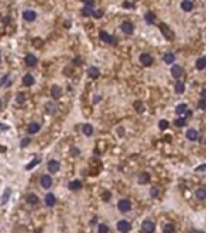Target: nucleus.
Returning a JSON list of instances; mask_svg holds the SVG:
<instances>
[{"label":"nucleus","mask_w":206,"mask_h":233,"mask_svg":"<svg viewBox=\"0 0 206 233\" xmlns=\"http://www.w3.org/2000/svg\"><path fill=\"white\" fill-rule=\"evenodd\" d=\"M159 28H160L161 33L164 34V36H165L166 39H169V40H172V39H174V32H172L165 23H160V24H159Z\"/></svg>","instance_id":"obj_1"},{"label":"nucleus","mask_w":206,"mask_h":233,"mask_svg":"<svg viewBox=\"0 0 206 233\" xmlns=\"http://www.w3.org/2000/svg\"><path fill=\"white\" fill-rule=\"evenodd\" d=\"M117 228L121 233H127L131 230V225L126 220H120L117 225Z\"/></svg>","instance_id":"obj_2"},{"label":"nucleus","mask_w":206,"mask_h":233,"mask_svg":"<svg viewBox=\"0 0 206 233\" xmlns=\"http://www.w3.org/2000/svg\"><path fill=\"white\" fill-rule=\"evenodd\" d=\"M142 230H143L144 233H153L154 230H155V225L151 220H146V221L142 223Z\"/></svg>","instance_id":"obj_3"},{"label":"nucleus","mask_w":206,"mask_h":233,"mask_svg":"<svg viewBox=\"0 0 206 233\" xmlns=\"http://www.w3.org/2000/svg\"><path fill=\"white\" fill-rule=\"evenodd\" d=\"M40 185L45 189L50 188L52 186V178H51V176L50 175H43L41 178H40Z\"/></svg>","instance_id":"obj_4"},{"label":"nucleus","mask_w":206,"mask_h":233,"mask_svg":"<svg viewBox=\"0 0 206 233\" xmlns=\"http://www.w3.org/2000/svg\"><path fill=\"white\" fill-rule=\"evenodd\" d=\"M118 208L121 212H127L131 209V203L127 199H121L118 203Z\"/></svg>","instance_id":"obj_5"},{"label":"nucleus","mask_w":206,"mask_h":233,"mask_svg":"<svg viewBox=\"0 0 206 233\" xmlns=\"http://www.w3.org/2000/svg\"><path fill=\"white\" fill-rule=\"evenodd\" d=\"M23 20L27 21V22H33L35 18H36V13L33 11V10H26L23 12Z\"/></svg>","instance_id":"obj_6"},{"label":"nucleus","mask_w":206,"mask_h":233,"mask_svg":"<svg viewBox=\"0 0 206 233\" xmlns=\"http://www.w3.org/2000/svg\"><path fill=\"white\" fill-rule=\"evenodd\" d=\"M60 163L57 162V160H50L49 163H47V169H49V171L51 172V174H56L58 170H60Z\"/></svg>","instance_id":"obj_7"},{"label":"nucleus","mask_w":206,"mask_h":233,"mask_svg":"<svg viewBox=\"0 0 206 233\" xmlns=\"http://www.w3.org/2000/svg\"><path fill=\"white\" fill-rule=\"evenodd\" d=\"M24 61H26V65H27V66H29V67L35 66V65L38 63V58L33 55V54H28V55L26 56Z\"/></svg>","instance_id":"obj_8"},{"label":"nucleus","mask_w":206,"mask_h":233,"mask_svg":"<svg viewBox=\"0 0 206 233\" xmlns=\"http://www.w3.org/2000/svg\"><path fill=\"white\" fill-rule=\"evenodd\" d=\"M140 60H141V62L144 66H151L153 63V58L149 54H142V55L140 56Z\"/></svg>","instance_id":"obj_9"},{"label":"nucleus","mask_w":206,"mask_h":233,"mask_svg":"<svg viewBox=\"0 0 206 233\" xmlns=\"http://www.w3.org/2000/svg\"><path fill=\"white\" fill-rule=\"evenodd\" d=\"M44 201H45L46 206L51 208V206H54L55 203H56V198H55V196L52 194V193H49V194H46V196H45V199H44Z\"/></svg>","instance_id":"obj_10"},{"label":"nucleus","mask_w":206,"mask_h":233,"mask_svg":"<svg viewBox=\"0 0 206 233\" xmlns=\"http://www.w3.org/2000/svg\"><path fill=\"white\" fill-rule=\"evenodd\" d=\"M182 73H183V68L181 66H178V65H175V66H172V68H171V74L174 75L175 78H178L182 75Z\"/></svg>","instance_id":"obj_11"},{"label":"nucleus","mask_w":206,"mask_h":233,"mask_svg":"<svg viewBox=\"0 0 206 233\" xmlns=\"http://www.w3.org/2000/svg\"><path fill=\"white\" fill-rule=\"evenodd\" d=\"M121 29L122 32L126 34H132L133 33V26L131 22H124L121 24Z\"/></svg>","instance_id":"obj_12"},{"label":"nucleus","mask_w":206,"mask_h":233,"mask_svg":"<svg viewBox=\"0 0 206 233\" xmlns=\"http://www.w3.org/2000/svg\"><path fill=\"white\" fill-rule=\"evenodd\" d=\"M99 36H101L102 41H104V43L112 44V43L114 41V38H113V36H112L110 34L107 33V32H101V33H99Z\"/></svg>","instance_id":"obj_13"},{"label":"nucleus","mask_w":206,"mask_h":233,"mask_svg":"<svg viewBox=\"0 0 206 233\" xmlns=\"http://www.w3.org/2000/svg\"><path fill=\"white\" fill-rule=\"evenodd\" d=\"M87 75L90 78H92V79L98 78L99 77V70H98V68H96V67H90V68L87 69Z\"/></svg>","instance_id":"obj_14"},{"label":"nucleus","mask_w":206,"mask_h":233,"mask_svg":"<svg viewBox=\"0 0 206 233\" xmlns=\"http://www.w3.org/2000/svg\"><path fill=\"white\" fill-rule=\"evenodd\" d=\"M51 95H52L54 99H60L61 95H62V89L58 85H54L52 89H51Z\"/></svg>","instance_id":"obj_15"},{"label":"nucleus","mask_w":206,"mask_h":233,"mask_svg":"<svg viewBox=\"0 0 206 233\" xmlns=\"http://www.w3.org/2000/svg\"><path fill=\"white\" fill-rule=\"evenodd\" d=\"M22 81H23V84L26 86H32L33 84H34V77H33L32 74H26L23 77V79H22Z\"/></svg>","instance_id":"obj_16"},{"label":"nucleus","mask_w":206,"mask_h":233,"mask_svg":"<svg viewBox=\"0 0 206 233\" xmlns=\"http://www.w3.org/2000/svg\"><path fill=\"white\" fill-rule=\"evenodd\" d=\"M187 138L189 141H196L198 140V131L194 130V129H189L187 131Z\"/></svg>","instance_id":"obj_17"},{"label":"nucleus","mask_w":206,"mask_h":233,"mask_svg":"<svg viewBox=\"0 0 206 233\" xmlns=\"http://www.w3.org/2000/svg\"><path fill=\"white\" fill-rule=\"evenodd\" d=\"M40 130V124L38 123H31L28 125V133H36Z\"/></svg>","instance_id":"obj_18"},{"label":"nucleus","mask_w":206,"mask_h":233,"mask_svg":"<svg viewBox=\"0 0 206 233\" xmlns=\"http://www.w3.org/2000/svg\"><path fill=\"white\" fill-rule=\"evenodd\" d=\"M193 2L192 1H189V0H184V1H182V4H181V7L184 10V11L189 12L193 10Z\"/></svg>","instance_id":"obj_19"},{"label":"nucleus","mask_w":206,"mask_h":233,"mask_svg":"<svg viewBox=\"0 0 206 233\" xmlns=\"http://www.w3.org/2000/svg\"><path fill=\"white\" fill-rule=\"evenodd\" d=\"M68 188L72 189V191H76V189L81 188V182L79 180H74V181L68 183Z\"/></svg>","instance_id":"obj_20"},{"label":"nucleus","mask_w":206,"mask_h":233,"mask_svg":"<svg viewBox=\"0 0 206 233\" xmlns=\"http://www.w3.org/2000/svg\"><path fill=\"white\" fill-rule=\"evenodd\" d=\"M195 66L199 70L204 69V68L206 67V57H200V58H198V60H196Z\"/></svg>","instance_id":"obj_21"},{"label":"nucleus","mask_w":206,"mask_h":233,"mask_svg":"<svg viewBox=\"0 0 206 233\" xmlns=\"http://www.w3.org/2000/svg\"><path fill=\"white\" fill-rule=\"evenodd\" d=\"M154 20H155V15H154L153 12L148 11L144 15V21L148 23V24H153V23H154Z\"/></svg>","instance_id":"obj_22"},{"label":"nucleus","mask_w":206,"mask_h":233,"mask_svg":"<svg viewBox=\"0 0 206 233\" xmlns=\"http://www.w3.org/2000/svg\"><path fill=\"white\" fill-rule=\"evenodd\" d=\"M187 111H188V107H187V104H185V103H181V104H178V106L176 107V113H177L178 115L184 114Z\"/></svg>","instance_id":"obj_23"},{"label":"nucleus","mask_w":206,"mask_h":233,"mask_svg":"<svg viewBox=\"0 0 206 233\" xmlns=\"http://www.w3.org/2000/svg\"><path fill=\"white\" fill-rule=\"evenodd\" d=\"M27 201H28V204H31V205H35V204H38L39 198H38L35 194L31 193V194H28V197H27Z\"/></svg>","instance_id":"obj_24"},{"label":"nucleus","mask_w":206,"mask_h":233,"mask_svg":"<svg viewBox=\"0 0 206 233\" xmlns=\"http://www.w3.org/2000/svg\"><path fill=\"white\" fill-rule=\"evenodd\" d=\"M184 84L182 83V81H177L176 83V85H175V91L177 92V94H183L184 92Z\"/></svg>","instance_id":"obj_25"},{"label":"nucleus","mask_w":206,"mask_h":233,"mask_svg":"<svg viewBox=\"0 0 206 233\" xmlns=\"http://www.w3.org/2000/svg\"><path fill=\"white\" fill-rule=\"evenodd\" d=\"M195 197H196V198H198L199 200H204V199L206 198V191H205V189H203V188L196 189Z\"/></svg>","instance_id":"obj_26"},{"label":"nucleus","mask_w":206,"mask_h":233,"mask_svg":"<svg viewBox=\"0 0 206 233\" xmlns=\"http://www.w3.org/2000/svg\"><path fill=\"white\" fill-rule=\"evenodd\" d=\"M83 133H85L86 136H91L92 133H93V128H92L90 124H85V125L83 126Z\"/></svg>","instance_id":"obj_27"},{"label":"nucleus","mask_w":206,"mask_h":233,"mask_svg":"<svg viewBox=\"0 0 206 233\" xmlns=\"http://www.w3.org/2000/svg\"><path fill=\"white\" fill-rule=\"evenodd\" d=\"M45 111L47 112V113H50V114H52V113L56 112V106H55L54 103H51V102H47L45 104Z\"/></svg>","instance_id":"obj_28"},{"label":"nucleus","mask_w":206,"mask_h":233,"mask_svg":"<svg viewBox=\"0 0 206 233\" xmlns=\"http://www.w3.org/2000/svg\"><path fill=\"white\" fill-rule=\"evenodd\" d=\"M10 194H11V189L10 188L5 189L4 196H2V198H1V204H6V201H7L9 198H10Z\"/></svg>","instance_id":"obj_29"},{"label":"nucleus","mask_w":206,"mask_h":233,"mask_svg":"<svg viewBox=\"0 0 206 233\" xmlns=\"http://www.w3.org/2000/svg\"><path fill=\"white\" fill-rule=\"evenodd\" d=\"M40 160H41V159H40L39 157H36V158H34V159H33L32 162H31V163H29V164L27 165V167H26V169H27V170H31V169H33V167H35L36 164H39V163H40Z\"/></svg>","instance_id":"obj_30"},{"label":"nucleus","mask_w":206,"mask_h":233,"mask_svg":"<svg viewBox=\"0 0 206 233\" xmlns=\"http://www.w3.org/2000/svg\"><path fill=\"white\" fill-rule=\"evenodd\" d=\"M148 181H149V175H148V174H141V175L138 176V182H140L141 185L147 183Z\"/></svg>","instance_id":"obj_31"},{"label":"nucleus","mask_w":206,"mask_h":233,"mask_svg":"<svg viewBox=\"0 0 206 233\" xmlns=\"http://www.w3.org/2000/svg\"><path fill=\"white\" fill-rule=\"evenodd\" d=\"M164 61H165L166 63H172V62L175 61V55L174 54H171V52L166 54V55L164 56Z\"/></svg>","instance_id":"obj_32"},{"label":"nucleus","mask_w":206,"mask_h":233,"mask_svg":"<svg viewBox=\"0 0 206 233\" xmlns=\"http://www.w3.org/2000/svg\"><path fill=\"white\" fill-rule=\"evenodd\" d=\"M175 232V226L172 223H166L164 227V233H174Z\"/></svg>","instance_id":"obj_33"},{"label":"nucleus","mask_w":206,"mask_h":233,"mask_svg":"<svg viewBox=\"0 0 206 233\" xmlns=\"http://www.w3.org/2000/svg\"><path fill=\"white\" fill-rule=\"evenodd\" d=\"M16 102L20 103V104L24 103V102H26V95H24L23 92H20V94L16 96Z\"/></svg>","instance_id":"obj_34"},{"label":"nucleus","mask_w":206,"mask_h":233,"mask_svg":"<svg viewBox=\"0 0 206 233\" xmlns=\"http://www.w3.org/2000/svg\"><path fill=\"white\" fill-rule=\"evenodd\" d=\"M93 10H92V7H89V6H85L84 9H83V15L84 16H92L93 15Z\"/></svg>","instance_id":"obj_35"},{"label":"nucleus","mask_w":206,"mask_h":233,"mask_svg":"<svg viewBox=\"0 0 206 233\" xmlns=\"http://www.w3.org/2000/svg\"><path fill=\"white\" fill-rule=\"evenodd\" d=\"M175 125L178 126V128H183V126H185V119L184 118H178V119H176V120H175Z\"/></svg>","instance_id":"obj_36"},{"label":"nucleus","mask_w":206,"mask_h":233,"mask_svg":"<svg viewBox=\"0 0 206 233\" xmlns=\"http://www.w3.org/2000/svg\"><path fill=\"white\" fill-rule=\"evenodd\" d=\"M159 128H160V130H166V129L169 128V122L165 120V119L160 120V122H159Z\"/></svg>","instance_id":"obj_37"},{"label":"nucleus","mask_w":206,"mask_h":233,"mask_svg":"<svg viewBox=\"0 0 206 233\" xmlns=\"http://www.w3.org/2000/svg\"><path fill=\"white\" fill-rule=\"evenodd\" d=\"M98 233H108V227L104 223H101L98 227Z\"/></svg>","instance_id":"obj_38"},{"label":"nucleus","mask_w":206,"mask_h":233,"mask_svg":"<svg viewBox=\"0 0 206 233\" xmlns=\"http://www.w3.org/2000/svg\"><path fill=\"white\" fill-rule=\"evenodd\" d=\"M158 194H159V191H158V188H156V187H152V189H151V196H152L153 198H156V197H158Z\"/></svg>","instance_id":"obj_39"},{"label":"nucleus","mask_w":206,"mask_h":233,"mask_svg":"<svg viewBox=\"0 0 206 233\" xmlns=\"http://www.w3.org/2000/svg\"><path fill=\"white\" fill-rule=\"evenodd\" d=\"M29 143H31V138H29V137L23 138V140L21 141V147H27Z\"/></svg>","instance_id":"obj_40"},{"label":"nucleus","mask_w":206,"mask_h":233,"mask_svg":"<svg viewBox=\"0 0 206 233\" xmlns=\"http://www.w3.org/2000/svg\"><path fill=\"white\" fill-rule=\"evenodd\" d=\"M198 104H199V108H200V109H206V101L205 100L201 99V100L199 101Z\"/></svg>","instance_id":"obj_41"},{"label":"nucleus","mask_w":206,"mask_h":233,"mask_svg":"<svg viewBox=\"0 0 206 233\" xmlns=\"http://www.w3.org/2000/svg\"><path fill=\"white\" fill-rule=\"evenodd\" d=\"M104 15V11L103 10H99V11H95L93 12V16L96 17V18H98V17H102Z\"/></svg>","instance_id":"obj_42"},{"label":"nucleus","mask_w":206,"mask_h":233,"mask_svg":"<svg viewBox=\"0 0 206 233\" xmlns=\"http://www.w3.org/2000/svg\"><path fill=\"white\" fill-rule=\"evenodd\" d=\"M7 81H9V75H4V77H2V79H1V84L4 85V84H5V83H7Z\"/></svg>","instance_id":"obj_43"},{"label":"nucleus","mask_w":206,"mask_h":233,"mask_svg":"<svg viewBox=\"0 0 206 233\" xmlns=\"http://www.w3.org/2000/svg\"><path fill=\"white\" fill-rule=\"evenodd\" d=\"M122 6H124V7H132V6H133V4H130V2H124V4H122Z\"/></svg>","instance_id":"obj_44"},{"label":"nucleus","mask_w":206,"mask_h":233,"mask_svg":"<svg viewBox=\"0 0 206 233\" xmlns=\"http://www.w3.org/2000/svg\"><path fill=\"white\" fill-rule=\"evenodd\" d=\"M0 129H1V130H7V129H9V126H7V125H5V124H0Z\"/></svg>","instance_id":"obj_45"},{"label":"nucleus","mask_w":206,"mask_h":233,"mask_svg":"<svg viewBox=\"0 0 206 233\" xmlns=\"http://www.w3.org/2000/svg\"><path fill=\"white\" fill-rule=\"evenodd\" d=\"M104 194H106V196L103 197V199H104V200H107V199H109V198H110V193H109V192H104Z\"/></svg>","instance_id":"obj_46"},{"label":"nucleus","mask_w":206,"mask_h":233,"mask_svg":"<svg viewBox=\"0 0 206 233\" xmlns=\"http://www.w3.org/2000/svg\"><path fill=\"white\" fill-rule=\"evenodd\" d=\"M201 97H203V100L206 101V89H204L201 91Z\"/></svg>","instance_id":"obj_47"},{"label":"nucleus","mask_w":206,"mask_h":233,"mask_svg":"<svg viewBox=\"0 0 206 233\" xmlns=\"http://www.w3.org/2000/svg\"><path fill=\"white\" fill-rule=\"evenodd\" d=\"M200 170H206V165H203V167H196V171H200Z\"/></svg>","instance_id":"obj_48"},{"label":"nucleus","mask_w":206,"mask_h":233,"mask_svg":"<svg viewBox=\"0 0 206 233\" xmlns=\"http://www.w3.org/2000/svg\"><path fill=\"white\" fill-rule=\"evenodd\" d=\"M9 20H10V17H4V21H2V22H4V23H9Z\"/></svg>","instance_id":"obj_49"},{"label":"nucleus","mask_w":206,"mask_h":233,"mask_svg":"<svg viewBox=\"0 0 206 233\" xmlns=\"http://www.w3.org/2000/svg\"><path fill=\"white\" fill-rule=\"evenodd\" d=\"M189 233H204V232H201V231H196V230H192Z\"/></svg>","instance_id":"obj_50"},{"label":"nucleus","mask_w":206,"mask_h":233,"mask_svg":"<svg viewBox=\"0 0 206 233\" xmlns=\"http://www.w3.org/2000/svg\"><path fill=\"white\" fill-rule=\"evenodd\" d=\"M1 103H2V102H1V100H0V107H1Z\"/></svg>","instance_id":"obj_51"},{"label":"nucleus","mask_w":206,"mask_h":233,"mask_svg":"<svg viewBox=\"0 0 206 233\" xmlns=\"http://www.w3.org/2000/svg\"><path fill=\"white\" fill-rule=\"evenodd\" d=\"M0 61H1V52H0Z\"/></svg>","instance_id":"obj_52"}]
</instances>
